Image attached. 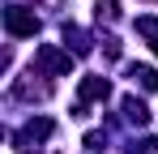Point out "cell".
<instances>
[{"label":"cell","mask_w":158,"mask_h":154,"mask_svg":"<svg viewBox=\"0 0 158 154\" xmlns=\"http://www.w3.org/2000/svg\"><path fill=\"white\" fill-rule=\"evenodd\" d=\"M132 154H158V141H154V137H145V141H141V150L132 146Z\"/></svg>","instance_id":"obj_10"},{"label":"cell","mask_w":158,"mask_h":154,"mask_svg":"<svg viewBox=\"0 0 158 154\" xmlns=\"http://www.w3.org/2000/svg\"><path fill=\"white\" fill-rule=\"evenodd\" d=\"M120 17V4L115 0H98V22H115Z\"/></svg>","instance_id":"obj_9"},{"label":"cell","mask_w":158,"mask_h":154,"mask_svg":"<svg viewBox=\"0 0 158 154\" xmlns=\"http://www.w3.org/2000/svg\"><path fill=\"white\" fill-rule=\"evenodd\" d=\"M34 64H39L43 73H52V77H69L73 73V56L64 47H56V43H43V47L34 51Z\"/></svg>","instance_id":"obj_1"},{"label":"cell","mask_w":158,"mask_h":154,"mask_svg":"<svg viewBox=\"0 0 158 154\" xmlns=\"http://www.w3.org/2000/svg\"><path fill=\"white\" fill-rule=\"evenodd\" d=\"M52 120H47V116H39V120H30V124H26V133H22V137H17V150H22V154H30V150H34V146H30V141H47V137H52Z\"/></svg>","instance_id":"obj_3"},{"label":"cell","mask_w":158,"mask_h":154,"mask_svg":"<svg viewBox=\"0 0 158 154\" xmlns=\"http://www.w3.org/2000/svg\"><path fill=\"white\" fill-rule=\"evenodd\" d=\"M4 30H9L13 39H34V34H39V17H34L30 9H22V4H9V9H4Z\"/></svg>","instance_id":"obj_2"},{"label":"cell","mask_w":158,"mask_h":154,"mask_svg":"<svg viewBox=\"0 0 158 154\" xmlns=\"http://www.w3.org/2000/svg\"><path fill=\"white\" fill-rule=\"evenodd\" d=\"M64 43H73V51H90L85 30H77V26H64Z\"/></svg>","instance_id":"obj_8"},{"label":"cell","mask_w":158,"mask_h":154,"mask_svg":"<svg viewBox=\"0 0 158 154\" xmlns=\"http://www.w3.org/2000/svg\"><path fill=\"white\" fill-rule=\"evenodd\" d=\"M124 116H128L132 124H150V107L137 103V99H124Z\"/></svg>","instance_id":"obj_6"},{"label":"cell","mask_w":158,"mask_h":154,"mask_svg":"<svg viewBox=\"0 0 158 154\" xmlns=\"http://www.w3.org/2000/svg\"><path fill=\"white\" fill-rule=\"evenodd\" d=\"M128 77L137 81V86H141V90H150V94L158 90V73L150 69V64H132V69H128Z\"/></svg>","instance_id":"obj_5"},{"label":"cell","mask_w":158,"mask_h":154,"mask_svg":"<svg viewBox=\"0 0 158 154\" xmlns=\"http://www.w3.org/2000/svg\"><path fill=\"white\" fill-rule=\"evenodd\" d=\"M111 94V86H107V77H81V107L85 103H98Z\"/></svg>","instance_id":"obj_4"},{"label":"cell","mask_w":158,"mask_h":154,"mask_svg":"<svg viewBox=\"0 0 158 154\" xmlns=\"http://www.w3.org/2000/svg\"><path fill=\"white\" fill-rule=\"evenodd\" d=\"M137 30L150 39V47L158 51V17H137Z\"/></svg>","instance_id":"obj_7"}]
</instances>
